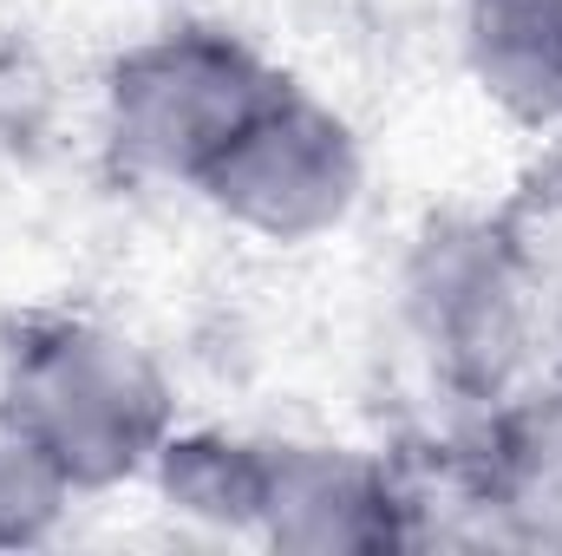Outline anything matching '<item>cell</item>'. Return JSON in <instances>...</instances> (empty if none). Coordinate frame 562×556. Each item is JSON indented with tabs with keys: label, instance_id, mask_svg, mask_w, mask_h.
Returning <instances> with one entry per match:
<instances>
[{
	"label": "cell",
	"instance_id": "1",
	"mask_svg": "<svg viewBox=\"0 0 562 556\" xmlns=\"http://www.w3.org/2000/svg\"><path fill=\"white\" fill-rule=\"evenodd\" d=\"M0 393L40 432L79 498L150 478L177 432V387L125 327L92 314H20L0 341Z\"/></svg>",
	"mask_w": 562,
	"mask_h": 556
},
{
	"label": "cell",
	"instance_id": "2",
	"mask_svg": "<svg viewBox=\"0 0 562 556\" xmlns=\"http://www.w3.org/2000/svg\"><path fill=\"white\" fill-rule=\"evenodd\" d=\"M281 86L288 73L269 66L243 33L203 20L164 26L105 66V144L132 177L196 190Z\"/></svg>",
	"mask_w": 562,
	"mask_h": 556
},
{
	"label": "cell",
	"instance_id": "3",
	"mask_svg": "<svg viewBox=\"0 0 562 556\" xmlns=\"http://www.w3.org/2000/svg\"><path fill=\"white\" fill-rule=\"evenodd\" d=\"M406 321L464 407L517 393L537 334V263L497 216H431L406 256Z\"/></svg>",
	"mask_w": 562,
	"mask_h": 556
},
{
	"label": "cell",
	"instance_id": "4",
	"mask_svg": "<svg viewBox=\"0 0 562 556\" xmlns=\"http://www.w3.org/2000/svg\"><path fill=\"white\" fill-rule=\"evenodd\" d=\"M196 197L256 243H276V249L321 243L360 210L367 151L334 105H321L314 92L288 79L210 164Z\"/></svg>",
	"mask_w": 562,
	"mask_h": 556
},
{
	"label": "cell",
	"instance_id": "5",
	"mask_svg": "<svg viewBox=\"0 0 562 556\" xmlns=\"http://www.w3.org/2000/svg\"><path fill=\"white\" fill-rule=\"evenodd\" d=\"M243 537L294 556L419 551L406 471L393 458L327 438H256V491Z\"/></svg>",
	"mask_w": 562,
	"mask_h": 556
},
{
	"label": "cell",
	"instance_id": "6",
	"mask_svg": "<svg viewBox=\"0 0 562 556\" xmlns=\"http://www.w3.org/2000/svg\"><path fill=\"white\" fill-rule=\"evenodd\" d=\"M471 518L491 544L562 551V387L504 393L458 452Z\"/></svg>",
	"mask_w": 562,
	"mask_h": 556
},
{
	"label": "cell",
	"instance_id": "7",
	"mask_svg": "<svg viewBox=\"0 0 562 556\" xmlns=\"http://www.w3.org/2000/svg\"><path fill=\"white\" fill-rule=\"evenodd\" d=\"M464 66L477 92L530 125H562V0H464Z\"/></svg>",
	"mask_w": 562,
	"mask_h": 556
},
{
	"label": "cell",
	"instance_id": "8",
	"mask_svg": "<svg viewBox=\"0 0 562 556\" xmlns=\"http://www.w3.org/2000/svg\"><path fill=\"white\" fill-rule=\"evenodd\" d=\"M72 478L59 471V458L40 445V432L13 413V400L0 393V551H40L59 537L66 511H72Z\"/></svg>",
	"mask_w": 562,
	"mask_h": 556
}]
</instances>
